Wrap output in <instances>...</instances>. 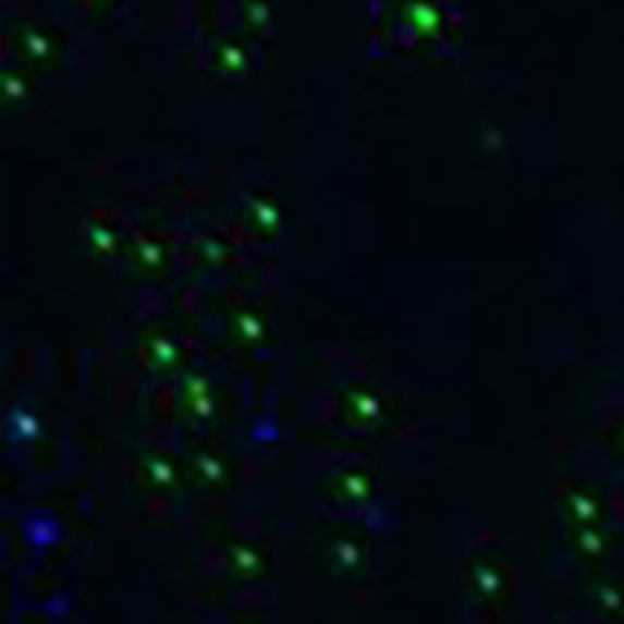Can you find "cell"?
Masks as SVG:
<instances>
[{"mask_svg":"<svg viewBox=\"0 0 624 624\" xmlns=\"http://www.w3.org/2000/svg\"><path fill=\"white\" fill-rule=\"evenodd\" d=\"M466 582H469V591H473L476 600L493 603V600L505 591V570L493 554H481V558H476V561L469 564Z\"/></svg>","mask_w":624,"mask_h":624,"instance_id":"1","label":"cell"},{"mask_svg":"<svg viewBox=\"0 0 624 624\" xmlns=\"http://www.w3.org/2000/svg\"><path fill=\"white\" fill-rule=\"evenodd\" d=\"M140 469H144L140 481H144V491L147 493H178V488L183 485L178 463L168 461V454H144Z\"/></svg>","mask_w":624,"mask_h":624,"instance_id":"2","label":"cell"},{"mask_svg":"<svg viewBox=\"0 0 624 624\" xmlns=\"http://www.w3.org/2000/svg\"><path fill=\"white\" fill-rule=\"evenodd\" d=\"M144 357L149 359V366L162 369V372H171L180 363V342L174 332H159L144 342Z\"/></svg>","mask_w":624,"mask_h":624,"instance_id":"3","label":"cell"},{"mask_svg":"<svg viewBox=\"0 0 624 624\" xmlns=\"http://www.w3.org/2000/svg\"><path fill=\"white\" fill-rule=\"evenodd\" d=\"M232 566L238 570L241 576H253V573H259V566H262V558H259V551L247 546V542H238L235 549H232Z\"/></svg>","mask_w":624,"mask_h":624,"instance_id":"4","label":"cell"}]
</instances>
